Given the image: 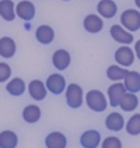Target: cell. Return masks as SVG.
I'll list each match as a JSON object with an SVG mask.
<instances>
[{"label":"cell","mask_w":140,"mask_h":148,"mask_svg":"<svg viewBox=\"0 0 140 148\" xmlns=\"http://www.w3.org/2000/svg\"><path fill=\"white\" fill-rule=\"evenodd\" d=\"M86 102L91 110L94 112H104L108 106V102L105 95L98 90H91L86 95Z\"/></svg>","instance_id":"obj_1"},{"label":"cell","mask_w":140,"mask_h":148,"mask_svg":"<svg viewBox=\"0 0 140 148\" xmlns=\"http://www.w3.org/2000/svg\"><path fill=\"white\" fill-rule=\"evenodd\" d=\"M121 23L129 31H137L140 28V13L134 8L125 10L121 16Z\"/></svg>","instance_id":"obj_2"},{"label":"cell","mask_w":140,"mask_h":148,"mask_svg":"<svg viewBox=\"0 0 140 148\" xmlns=\"http://www.w3.org/2000/svg\"><path fill=\"white\" fill-rule=\"evenodd\" d=\"M66 102L73 109H77L83 105V90L77 84H70L66 88Z\"/></svg>","instance_id":"obj_3"},{"label":"cell","mask_w":140,"mask_h":148,"mask_svg":"<svg viewBox=\"0 0 140 148\" xmlns=\"http://www.w3.org/2000/svg\"><path fill=\"white\" fill-rule=\"evenodd\" d=\"M45 85H46V90L58 95V94H62L66 88V80L62 74H50Z\"/></svg>","instance_id":"obj_4"},{"label":"cell","mask_w":140,"mask_h":148,"mask_svg":"<svg viewBox=\"0 0 140 148\" xmlns=\"http://www.w3.org/2000/svg\"><path fill=\"white\" fill-rule=\"evenodd\" d=\"M125 94H126V90H125L123 84H121L119 81L115 82V84H112V85H109V88H108L109 105L116 108L119 105V102H121V99H122V97H123Z\"/></svg>","instance_id":"obj_5"},{"label":"cell","mask_w":140,"mask_h":148,"mask_svg":"<svg viewBox=\"0 0 140 148\" xmlns=\"http://www.w3.org/2000/svg\"><path fill=\"white\" fill-rule=\"evenodd\" d=\"M16 14L24 21H31L35 16V6L28 0H23L17 4Z\"/></svg>","instance_id":"obj_6"},{"label":"cell","mask_w":140,"mask_h":148,"mask_svg":"<svg viewBox=\"0 0 140 148\" xmlns=\"http://www.w3.org/2000/svg\"><path fill=\"white\" fill-rule=\"evenodd\" d=\"M111 36L115 39L116 42H119V43H123V45H130L133 42V35L129 31H126L125 28H122L121 25H112L111 27Z\"/></svg>","instance_id":"obj_7"},{"label":"cell","mask_w":140,"mask_h":148,"mask_svg":"<svg viewBox=\"0 0 140 148\" xmlns=\"http://www.w3.org/2000/svg\"><path fill=\"white\" fill-rule=\"evenodd\" d=\"M115 60L118 64L123 67H128L133 64V60H134V53L129 46H121L119 49L115 52Z\"/></svg>","instance_id":"obj_8"},{"label":"cell","mask_w":140,"mask_h":148,"mask_svg":"<svg viewBox=\"0 0 140 148\" xmlns=\"http://www.w3.org/2000/svg\"><path fill=\"white\" fill-rule=\"evenodd\" d=\"M101 143V134L97 130H87L80 137V144L84 148H97Z\"/></svg>","instance_id":"obj_9"},{"label":"cell","mask_w":140,"mask_h":148,"mask_svg":"<svg viewBox=\"0 0 140 148\" xmlns=\"http://www.w3.org/2000/svg\"><path fill=\"white\" fill-rule=\"evenodd\" d=\"M45 145H46V148H66V136L59 132L49 133L45 138Z\"/></svg>","instance_id":"obj_10"},{"label":"cell","mask_w":140,"mask_h":148,"mask_svg":"<svg viewBox=\"0 0 140 148\" xmlns=\"http://www.w3.org/2000/svg\"><path fill=\"white\" fill-rule=\"evenodd\" d=\"M125 90L128 92L136 94L140 91V74L137 71H128L125 75Z\"/></svg>","instance_id":"obj_11"},{"label":"cell","mask_w":140,"mask_h":148,"mask_svg":"<svg viewBox=\"0 0 140 148\" xmlns=\"http://www.w3.org/2000/svg\"><path fill=\"white\" fill-rule=\"evenodd\" d=\"M83 25H84V29H86L87 32L97 34L102 29L104 23H102V18H99L98 16H95V14H88V16L84 18Z\"/></svg>","instance_id":"obj_12"},{"label":"cell","mask_w":140,"mask_h":148,"mask_svg":"<svg viewBox=\"0 0 140 148\" xmlns=\"http://www.w3.org/2000/svg\"><path fill=\"white\" fill-rule=\"evenodd\" d=\"M52 63L58 70H66L70 64V55L65 49H59L52 56Z\"/></svg>","instance_id":"obj_13"},{"label":"cell","mask_w":140,"mask_h":148,"mask_svg":"<svg viewBox=\"0 0 140 148\" xmlns=\"http://www.w3.org/2000/svg\"><path fill=\"white\" fill-rule=\"evenodd\" d=\"M28 92L31 95V98L35 101H42L46 97V87L45 84L39 80H32L28 85Z\"/></svg>","instance_id":"obj_14"},{"label":"cell","mask_w":140,"mask_h":148,"mask_svg":"<svg viewBox=\"0 0 140 148\" xmlns=\"http://www.w3.org/2000/svg\"><path fill=\"white\" fill-rule=\"evenodd\" d=\"M99 16L104 17V18H112L115 17L118 7H116V3L114 0H101L97 6Z\"/></svg>","instance_id":"obj_15"},{"label":"cell","mask_w":140,"mask_h":148,"mask_svg":"<svg viewBox=\"0 0 140 148\" xmlns=\"http://www.w3.org/2000/svg\"><path fill=\"white\" fill-rule=\"evenodd\" d=\"M16 53V42L10 36H3L0 38V56L1 58L10 59Z\"/></svg>","instance_id":"obj_16"},{"label":"cell","mask_w":140,"mask_h":148,"mask_svg":"<svg viewBox=\"0 0 140 148\" xmlns=\"http://www.w3.org/2000/svg\"><path fill=\"white\" fill-rule=\"evenodd\" d=\"M105 126H107L108 130H111V132H119V130H122L125 126L123 116L121 115V113H118V112L109 113L108 117L105 119Z\"/></svg>","instance_id":"obj_17"},{"label":"cell","mask_w":140,"mask_h":148,"mask_svg":"<svg viewBox=\"0 0 140 148\" xmlns=\"http://www.w3.org/2000/svg\"><path fill=\"white\" fill-rule=\"evenodd\" d=\"M35 36L37 39L39 41V43H43V45H48L53 41L55 38V31L53 28L49 27V25H39L35 31Z\"/></svg>","instance_id":"obj_18"},{"label":"cell","mask_w":140,"mask_h":148,"mask_svg":"<svg viewBox=\"0 0 140 148\" xmlns=\"http://www.w3.org/2000/svg\"><path fill=\"white\" fill-rule=\"evenodd\" d=\"M0 16L6 21H13L16 18V6L13 0H0Z\"/></svg>","instance_id":"obj_19"},{"label":"cell","mask_w":140,"mask_h":148,"mask_svg":"<svg viewBox=\"0 0 140 148\" xmlns=\"http://www.w3.org/2000/svg\"><path fill=\"white\" fill-rule=\"evenodd\" d=\"M18 144V137L11 130H4L0 133V148H16Z\"/></svg>","instance_id":"obj_20"},{"label":"cell","mask_w":140,"mask_h":148,"mask_svg":"<svg viewBox=\"0 0 140 148\" xmlns=\"http://www.w3.org/2000/svg\"><path fill=\"white\" fill-rule=\"evenodd\" d=\"M119 106L122 108V110H125V112H132L139 106V99L132 92H126L119 102Z\"/></svg>","instance_id":"obj_21"},{"label":"cell","mask_w":140,"mask_h":148,"mask_svg":"<svg viewBox=\"0 0 140 148\" xmlns=\"http://www.w3.org/2000/svg\"><path fill=\"white\" fill-rule=\"evenodd\" d=\"M23 119L27 123H37L41 119V109L37 105H28L23 110Z\"/></svg>","instance_id":"obj_22"},{"label":"cell","mask_w":140,"mask_h":148,"mask_svg":"<svg viewBox=\"0 0 140 148\" xmlns=\"http://www.w3.org/2000/svg\"><path fill=\"white\" fill-rule=\"evenodd\" d=\"M7 92L13 97H20L23 95L25 91V82L21 78H13L11 81L7 84Z\"/></svg>","instance_id":"obj_23"},{"label":"cell","mask_w":140,"mask_h":148,"mask_svg":"<svg viewBox=\"0 0 140 148\" xmlns=\"http://www.w3.org/2000/svg\"><path fill=\"white\" fill-rule=\"evenodd\" d=\"M126 73H128V70H125L123 67L109 66L107 70V77L112 81H119V80H123Z\"/></svg>","instance_id":"obj_24"},{"label":"cell","mask_w":140,"mask_h":148,"mask_svg":"<svg viewBox=\"0 0 140 148\" xmlns=\"http://www.w3.org/2000/svg\"><path fill=\"white\" fill-rule=\"evenodd\" d=\"M126 132L130 136H139L140 134V115L136 113L132 116V119H129V122L126 124Z\"/></svg>","instance_id":"obj_25"},{"label":"cell","mask_w":140,"mask_h":148,"mask_svg":"<svg viewBox=\"0 0 140 148\" xmlns=\"http://www.w3.org/2000/svg\"><path fill=\"white\" fill-rule=\"evenodd\" d=\"M102 148H122V141L118 137H107L102 141Z\"/></svg>","instance_id":"obj_26"},{"label":"cell","mask_w":140,"mask_h":148,"mask_svg":"<svg viewBox=\"0 0 140 148\" xmlns=\"http://www.w3.org/2000/svg\"><path fill=\"white\" fill-rule=\"evenodd\" d=\"M11 75V69L7 63H0V82H4L10 78Z\"/></svg>","instance_id":"obj_27"},{"label":"cell","mask_w":140,"mask_h":148,"mask_svg":"<svg viewBox=\"0 0 140 148\" xmlns=\"http://www.w3.org/2000/svg\"><path fill=\"white\" fill-rule=\"evenodd\" d=\"M65 1H69V0H65Z\"/></svg>","instance_id":"obj_28"}]
</instances>
